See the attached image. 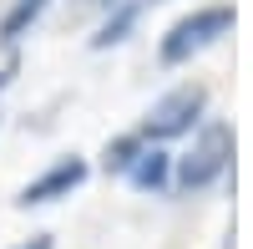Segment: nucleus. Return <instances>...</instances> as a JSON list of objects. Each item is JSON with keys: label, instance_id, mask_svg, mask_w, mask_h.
I'll use <instances>...</instances> for the list:
<instances>
[{"label": "nucleus", "instance_id": "nucleus-5", "mask_svg": "<svg viewBox=\"0 0 253 249\" xmlns=\"http://www.w3.org/2000/svg\"><path fill=\"white\" fill-rule=\"evenodd\" d=\"M126 183H132L137 193H167L172 188V153L147 142V148L137 153V163L126 168Z\"/></svg>", "mask_w": 253, "mask_h": 249}, {"label": "nucleus", "instance_id": "nucleus-11", "mask_svg": "<svg viewBox=\"0 0 253 249\" xmlns=\"http://www.w3.org/2000/svg\"><path fill=\"white\" fill-rule=\"evenodd\" d=\"M81 5H91V10H112L117 0H81Z\"/></svg>", "mask_w": 253, "mask_h": 249}, {"label": "nucleus", "instance_id": "nucleus-9", "mask_svg": "<svg viewBox=\"0 0 253 249\" xmlns=\"http://www.w3.org/2000/svg\"><path fill=\"white\" fill-rule=\"evenodd\" d=\"M15 71H20V51H5V61H0V92L15 81Z\"/></svg>", "mask_w": 253, "mask_h": 249}, {"label": "nucleus", "instance_id": "nucleus-10", "mask_svg": "<svg viewBox=\"0 0 253 249\" xmlns=\"http://www.w3.org/2000/svg\"><path fill=\"white\" fill-rule=\"evenodd\" d=\"M15 249H56V239L51 234H31L26 244H15Z\"/></svg>", "mask_w": 253, "mask_h": 249}, {"label": "nucleus", "instance_id": "nucleus-8", "mask_svg": "<svg viewBox=\"0 0 253 249\" xmlns=\"http://www.w3.org/2000/svg\"><path fill=\"white\" fill-rule=\"evenodd\" d=\"M147 148V142L137 137V132H122V137H112L107 142V153H101V168H107L112 178H126V168L137 163V153Z\"/></svg>", "mask_w": 253, "mask_h": 249}, {"label": "nucleus", "instance_id": "nucleus-7", "mask_svg": "<svg viewBox=\"0 0 253 249\" xmlns=\"http://www.w3.org/2000/svg\"><path fill=\"white\" fill-rule=\"evenodd\" d=\"M46 10H51V0H10L5 15H0V46H5V51H20V41L41 26V15H46Z\"/></svg>", "mask_w": 253, "mask_h": 249}, {"label": "nucleus", "instance_id": "nucleus-6", "mask_svg": "<svg viewBox=\"0 0 253 249\" xmlns=\"http://www.w3.org/2000/svg\"><path fill=\"white\" fill-rule=\"evenodd\" d=\"M147 15V0H117V5L101 15V26L91 36V51H107V46H122L126 36L137 31V20Z\"/></svg>", "mask_w": 253, "mask_h": 249}, {"label": "nucleus", "instance_id": "nucleus-1", "mask_svg": "<svg viewBox=\"0 0 253 249\" xmlns=\"http://www.w3.org/2000/svg\"><path fill=\"white\" fill-rule=\"evenodd\" d=\"M228 168H233V122L213 117V122H203L193 148L182 158H172V188L203 193V188H213L218 178H228Z\"/></svg>", "mask_w": 253, "mask_h": 249}, {"label": "nucleus", "instance_id": "nucleus-4", "mask_svg": "<svg viewBox=\"0 0 253 249\" xmlns=\"http://www.w3.org/2000/svg\"><path fill=\"white\" fill-rule=\"evenodd\" d=\"M91 178V163L81 158V153H66V158H56L51 168H41L26 188L15 193V203L20 209H41V203H56V198H71L81 183Z\"/></svg>", "mask_w": 253, "mask_h": 249}, {"label": "nucleus", "instance_id": "nucleus-3", "mask_svg": "<svg viewBox=\"0 0 253 249\" xmlns=\"http://www.w3.org/2000/svg\"><path fill=\"white\" fill-rule=\"evenodd\" d=\"M203 112H208V87H203V81H182V87L162 92L152 102V112L142 117L137 137L152 142V148H162V142H172V137H187L203 122Z\"/></svg>", "mask_w": 253, "mask_h": 249}, {"label": "nucleus", "instance_id": "nucleus-2", "mask_svg": "<svg viewBox=\"0 0 253 249\" xmlns=\"http://www.w3.org/2000/svg\"><path fill=\"white\" fill-rule=\"evenodd\" d=\"M233 20H238V10L228 5V0H218V5H198L193 15H182L177 26L162 36L157 61H162V66H182V61H193L198 51H208L213 41H223L228 31H233Z\"/></svg>", "mask_w": 253, "mask_h": 249}]
</instances>
